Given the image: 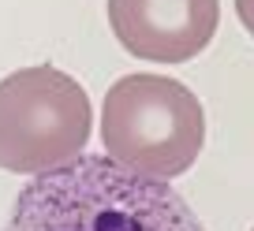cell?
<instances>
[{
  "mask_svg": "<svg viewBox=\"0 0 254 231\" xmlns=\"http://www.w3.org/2000/svg\"><path fill=\"white\" fill-rule=\"evenodd\" d=\"M4 231H206L194 209L165 183L109 157L34 176L19 190Z\"/></svg>",
  "mask_w": 254,
  "mask_h": 231,
  "instance_id": "6da1fadb",
  "label": "cell"
},
{
  "mask_svg": "<svg viewBox=\"0 0 254 231\" xmlns=\"http://www.w3.org/2000/svg\"><path fill=\"white\" fill-rule=\"evenodd\" d=\"M101 142L109 160L150 179L183 176L206 142L202 101L168 75H124L101 101Z\"/></svg>",
  "mask_w": 254,
  "mask_h": 231,
  "instance_id": "7a4b0ae2",
  "label": "cell"
},
{
  "mask_svg": "<svg viewBox=\"0 0 254 231\" xmlns=\"http://www.w3.org/2000/svg\"><path fill=\"white\" fill-rule=\"evenodd\" d=\"M94 108L79 82L60 67H23L0 79V168L45 176L82 157Z\"/></svg>",
  "mask_w": 254,
  "mask_h": 231,
  "instance_id": "3957f363",
  "label": "cell"
},
{
  "mask_svg": "<svg viewBox=\"0 0 254 231\" xmlns=\"http://www.w3.org/2000/svg\"><path fill=\"white\" fill-rule=\"evenodd\" d=\"M221 0H109L116 41L150 64H187L213 41Z\"/></svg>",
  "mask_w": 254,
  "mask_h": 231,
  "instance_id": "277c9868",
  "label": "cell"
},
{
  "mask_svg": "<svg viewBox=\"0 0 254 231\" xmlns=\"http://www.w3.org/2000/svg\"><path fill=\"white\" fill-rule=\"evenodd\" d=\"M236 15H239V23L247 26V34L254 38V0H236Z\"/></svg>",
  "mask_w": 254,
  "mask_h": 231,
  "instance_id": "5b68a950",
  "label": "cell"
}]
</instances>
